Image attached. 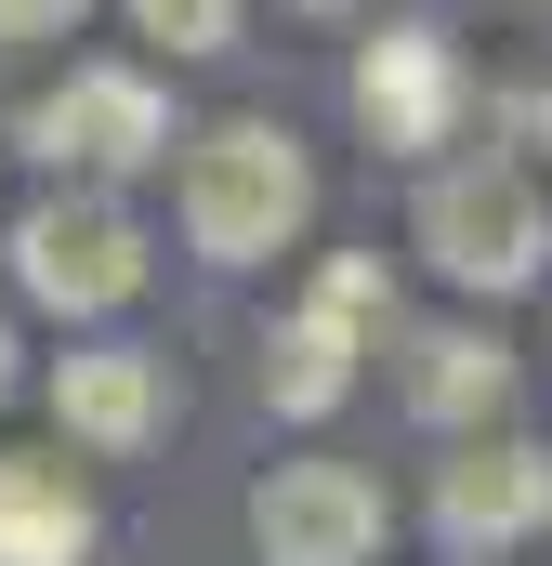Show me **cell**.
<instances>
[{
  "mask_svg": "<svg viewBox=\"0 0 552 566\" xmlns=\"http://www.w3.org/2000/svg\"><path fill=\"white\" fill-rule=\"evenodd\" d=\"M302 224H316V158H302V133L211 119V133L184 145V238L211 264H276Z\"/></svg>",
  "mask_w": 552,
  "mask_h": 566,
  "instance_id": "1",
  "label": "cell"
},
{
  "mask_svg": "<svg viewBox=\"0 0 552 566\" xmlns=\"http://www.w3.org/2000/svg\"><path fill=\"white\" fill-rule=\"evenodd\" d=\"M408 238L434 251V277H460V290H527L552 264V198H540V171H513V158H460V171L421 185Z\"/></svg>",
  "mask_w": 552,
  "mask_h": 566,
  "instance_id": "2",
  "label": "cell"
},
{
  "mask_svg": "<svg viewBox=\"0 0 552 566\" xmlns=\"http://www.w3.org/2000/svg\"><path fill=\"white\" fill-rule=\"evenodd\" d=\"M13 277H26V303H53V316H119L145 290V224L106 185H66V198H40L13 224Z\"/></svg>",
  "mask_w": 552,
  "mask_h": 566,
  "instance_id": "3",
  "label": "cell"
},
{
  "mask_svg": "<svg viewBox=\"0 0 552 566\" xmlns=\"http://www.w3.org/2000/svg\"><path fill=\"white\" fill-rule=\"evenodd\" d=\"M26 145H40L53 171L106 185V171H145V158L171 145V106H158L145 66H66V80L26 106Z\"/></svg>",
  "mask_w": 552,
  "mask_h": 566,
  "instance_id": "4",
  "label": "cell"
},
{
  "mask_svg": "<svg viewBox=\"0 0 552 566\" xmlns=\"http://www.w3.org/2000/svg\"><path fill=\"white\" fill-rule=\"evenodd\" d=\"M251 554L264 566H369L382 554V488L355 461H276L251 488Z\"/></svg>",
  "mask_w": 552,
  "mask_h": 566,
  "instance_id": "5",
  "label": "cell"
},
{
  "mask_svg": "<svg viewBox=\"0 0 552 566\" xmlns=\"http://www.w3.org/2000/svg\"><path fill=\"white\" fill-rule=\"evenodd\" d=\"M369 316H382V277H369V264H329V277H316V303H302V316H276V343H264V409L329 422V409L355 396Z\"/></svg>",
  "mask_w": 552,
  "mask_h": 566,
  "instance_id": "6",
  "label": "cell"
},
{
  "mask_svg": "<svg viewBox=\"0 0 552 566\" xmlns=\"http://www.w3.org/2000/svg\"><path fill=\"white\" fill-rule=\"evenodd\" d=\"M460 106H474V66H460V40H447V27H395V40H369V53H355V119L395 145V158L447 145V133H460Z\"/></svg>",
  "mask_w": 552,
  "mask_h": 566,
  "instance_id": "7",
  "label": "cell"
},
{
  "mask_svg": "<svg viewBox=\"0 0 552 566\" xmlns=\"http://www.w3.org/2000/svg\"><path fill=\"white\" fill-rule=\"evenodd\" d=\"M552 527V448L540 434H500V448H460L434 474V541L447 554H513Z\"/></svg>",
  "mask_w": 552,
  "mask_h": 566,
  "instance_id": "8",
  "label": "cell"
},
{
  "mask_svg": "<svg viewBox=\"0 0 552 566\" xmlns=\"http://www.w3.org/2000/svg\"><path fill=\"white\" fill-rule=\"evenodd\" d=\"M171 356H145V343H93V356H66L53 369V422L79 434V448H106V461H132L145 434H171Z\"/></svg>",
  "mask_w": 552,
  "mask_h": 566,
  "instance_id": "9",
  "label": "cell"
},
{
  "mask_svg": "<svg viewBox=\"0 0 552 566\" xmlns=\"http://www.w3.org/2000/svg\"><path fill=\"white\" fill-rule=\"evenodd\" d=\"M93 554V501L66 488V461L0 448V566H79Z\"/></svg>",
  "mask_w": 552,
  "mask_h": 566,
  "instance_id": "10",
  "label": "cell"
},
{
  "mask_svg": "<svg viewBox=\"0 0 552 566\" xmlns=\"http://www.w3.org/2000/svg\"><path fill=\"white\" fill-rule=\"evenodd\" d=\"M500 396H513V356L487 329H421L408 343V409L421 422H487Z\"/></svg>",
  "mask_w": 552,
  "mask_h": 566,
  "instance_id": "11",
  "label": "cell"
},
{
  "mask_svg": "<svg viewBox=\"0 0 552 566\" xmlns=\"http://www.w3.org/2000/svg\"><path fill=\"white\" fill-rule=\"evenodd\" d=\"M132 27L158 53H237V0H132Z\"/></svg>",
  "mask_w": 552,
  "mask_h": 566,
  "instance_id": "12",
  "label": "cell"
},
{
  "mask_svg": "<svg viewBox=\"0 0 552 566\" xmlns=\"http://www.w3.org/2000/svg\"><path fill=\"white\" fill-rule=\"evenodd\" d=\"M53 27H79V0H0V40H53Z\"/></svg>",
  "mask_w": 552,
  "mask_h": 566,
  "instance_id": "13",
  "label": "cell"
},
{
  "mask_svg": "<svg viewBox=\"0 0 552 566\" xmlns=\"http://www.w3.org/2000/svg\"><path fill=\"white\" fill-rule=\"evenodd\" d=\"M0 396H13V329H0Z\"/></svg>",
  "mask_w": 552,
  "mask_h": 566,
  "instance_id": "14",
  "label": "cell"
},
{
  "mask_svg": "<svg viewBox=\"0 0 552 566\" xmlns=\"http://www.w3.org/2000/svg\"><path fill=\"white\" fill-rule=\"evenodd\" d=\"M302 13H355V0H302Z\"/></svg>",
  "mask_w": 552,
  "mask_h": 566,
  "instance_id": "15",
  "label": "cell"
}]
</instances>
